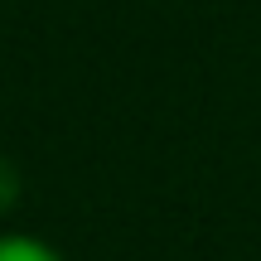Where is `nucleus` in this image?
Returning a JSON list of instances; mask_svg holds the SVG:
<instances>
[{
    "label": "nucleus",
    "instance_id": "obj_1",
    "mask_svg": "<svg viewBox=\"0 0 261 261\" xmlns=\"http://www.w3.org/2000/svg\"><path fill=\"white\" fill-rule=\"evenodd\" d=\"M0 261H63L48 242L39 237H24V232H5L0 237Z\"/></svg>",
    "mask_w": 261,
    "mask_h": 261
}]
</instances>
